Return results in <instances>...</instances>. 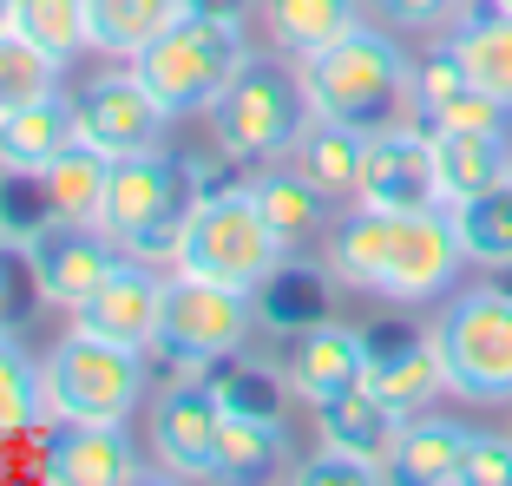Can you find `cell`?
Returning <instances> with one entry per match:
<instances>
[{"instance_id": "cell-14", "label": "cell", "mask_w": 512, "mask_h": 486, "mask_svg": "<svg viewBox=\"0 0 512 486\" xmlns=\"http://www.w3.org/2000/svg\"><path fill=\"white\" fill-rule=\"evenodd\" d=\"M355 204H375V211H447V204H440L434 138H427V125L401 119V125H381V132H368V152H362V198H355Z\"/></svg>"}, {"instance_id": "cell-24", "label": "cell", "mask_w": 512, "mask_h": 486, "mask_svg": "<svg viewBox=\"0 0 512 486\" xmlns=\"http://www.w3.org/2000/svg\"><path fill=\"white\" fill-rule=\"evenodd\" d=\"M401 421H407V414H394L388 401L368 395V388H348V395H335V401L316 408L322 447H342V454H355V460H375L381 473H388V454H394Z\"/></svg>"}, {"instance_id": "cell-20", "label": "cell", "mask_w": 512, "mask_h": 486, "mask_svg": "<svg viewBox=\"0 0 512 486\" xmlns=\"http://www.w3.org/2000/svg\"><path fill=\"white\" fill-rule=\"evenodd\" d=\"M250 198H256L263 224L276 230V243H283L289 257L329 237V211H335V198H329V191H316V184L302 178L289 158H276V165L256 171V178H250Z\"/></svg>"}, {"instance_id": "cell-26", "label": "cell", "mask_w": 512, "mask_h": 486, "mask_svg": "<svg viewBox=\"0 0 512 486\" xmlns=\"http://www.w3.org/2000/svg\"><path fill=\"white\" fill-rule=\"evenodd\" d=\"M112 165H119V158H106L99 145H86V138H79L60 165L33 178V191H40V211L60 217V224H99V204H106Z\"/></svg>"}, {"instance_id": "cell-4", "label": "cell", "mask_w": 512, "mask_h": 486, "mask_svg": "<svg viewBox=\"0 0 512 486\" xmlns=\"http://www.w3.org/2000/svg\"><path fill=\"white\" fill-rule=\"evenodd\" d=\"M250 60H256L250 53V20L184 14L178 27H165L138 60H125V66L145 79V92L165 106V119H191V112H211V99Z\"/></svg>"}, {"instance_id": "cell-34", "label": "cell", "mask_w": 512, "mask_h": 486, "mask_svg": "<svg viewBox=\"0 0 512 486\" xmlns=\"http://www.w3.org/2000/svg\"><path fill=\"white\" fill-rule=\"evenodd\" d=\"M296 480L302 486H368V480H388V473H381L375 460H355V454H342V447H322L316 460L296 467Z\"/></svg>"}, {"instance_id": "cell-36", "label": "cell", "mask_w": 512, "mask_h": 486, "mask_svg": "<svg viewBox=\"0 0 512 486\" xmlns=\"http://www.w3.org/2000/svg\"><path fill=\"white\" fill-rule=\"evenodd\" d=\"M276 388H289V381L263 375V368H243V375H230L217 395H224V408H250V414H276Z\"/></svg>"}, {"instance_id": "cell-27", "label": "cell", "mask_w": 512, "mask_h": 486, "mask_svg": "<svg viewBox=\"0 0 512 486\" xmlns=\"http://www.w3.org/2000/svg\"><path fill=\"white\" fill-rule=\"evenodd\" d=\"M191 14V0H86V27H92V53L106 60H138L165 27Z\"/></svg>"}, {"instance_id": "cell-30", "label": "cell", "mask_w": 512, "mask_h": 486, "mask_svg": "<svg viewBox=\"0 0 512 486\" xmlns=\"http://www.w3.org/2000/svg\"><path fill=\"white\" fill-rule=\"evenodd\" d=\"M14 33H27L40 53H53L60 66H73L79 53H92V27H86V0H20Z\"/></svg>"}, {"instance_id": "cell-31", "label": "cell", "mask_w": 512, "mask_h": 486, "mask_svg": "<svg viewBox=\"0 0 512 486\" xmlns=\"http://www.w3.org/2000/svg\"><path fill=\"white\" fill-rule=\"evenodd\" d=\"M46 427V395H40V362H27L14 335L0 329V441Z\"/></svg>"}, {"instance_id": "cell-3", "label": "cell", "mask_w": 512, "mask_h": 486, "mask_svg": "<svg viewBox=\"0 0 512 486\" xmlns=\"http://www.w3.org/2000/svg\"><path fill=\"white\" fill-rule=\"evenodd\" d=\"M197 191H204V171L191 158H171V152H132L112 165L106 184V204H99V230L119 243L125 257L138 263H158L171 270L178 263V230L191 217Z\"/></svg>"}, {"instance_id": "cell-40", "label": "cell", "mask_w": 512, "mask_h": 486, "mask_svg": "<svg viewBox=\"0 0 512 486\" xmlns=\"http://www.w3.org/2000/svg\"><path fill=\"white\" fill-rule=\"evenodd\" d=\"M493 7H506V14H512V0H493Z\"/></svg>"}, {"instance_id": "cell-35", "label": "cell", "mask_w": 512, "mask_h": 486, "mask_svg": "<svg viewBox=\"0 0 512 486\" xmlns=\"http://www.w3.org/2000/svg\"><path fill=\"white\" fill-rule=\"evenodd\" d=\"M460 486H512V434H480L467 447V480Z\"/></svg>"}, {"instance_id": "cell-18", "label": "cell", "mask_w": 512, "mask_h": 486, "mask_svg": "<svg viewBox=\"0 0 512 486\" xmlns=\"http://www.w3.org/2000/svg\"><path fill=\"white\" fill-rule=\"evenodd\" d=\"M46 480H60V486H132V480H145V454L132 447L125 421L60 427L53 447H46Z\"/></svg>"}, {"instance_id": "cell-38", "label": "cell", "mask_w": 512, "mask_h": 486, "mask_svg": "<svg viewBox=\"0 0 512 486\" xmlns=\"http://www.w3.org/2000/svg\"><path fill=\"white\" fill-rule=\"evenodd\" d=\"M14 303H20L14 296V263L0 257V329H14Z\"/></svg>"}, {"instance_id": "cell-9", "label": "cell", "mask_w": 512, "mask_h": 486, "mask_svg": "<svg viewBox=\"0 0 512 486\" xmlns=\"http://www.w3.org/2000/svg\"><path fill=\"white\" fill-rule=\"evenodd\" d=\"M256 329L250 289L211 283V276L165 270V316H158V349L184 368H230Z\"/></svg>"}, {"instance_id": "cell-1", "label": "cell", "mask_w": 512, "mask_h": 486, "mask_svg": "<svg viewBox=\"0 0 512 486\" xmlns=\"http://www.w3.org/2000/svg\"><path fill=\"white\" fill-rule=\"evenodd\" d=\"M322 263H329V276L342 289L381 296L394 309H421L434 296H453V283L467 270V250L453 237L447 211H375V204H355L348 217L329 224Z\"/></svg>"}, {"instance_id": "cell-33", "label": "cell", "mask_w": 512, "mask_h": 486, "mask_svg": "<svg viewBox=\"0 0 512 486\" xmlns=\"http://www.w3.org/2000/svg\"><path fill=\"white\" fill-rule=\"evenodd\" d=\"M362 7H368V20H381V27H394V33H427V40H440L473 0H362Z\"/></svg>"}, {"instance_id": "cell-15", "label": "cell", "mask_w": 512, "mask_h": 486, "mask_svg": "<svg viewBox=\"0 0 512 486\" xmlns=\"http://www.w3.org/2000/svg\"><path fill=\"white\" fill-rule=\"evenodd\" d=\"M283 381H289V395L309 401V408L348 395V388H368V329H348V322H329V316L289 329Z\"/></svg>"}, {"instance_id": "cell-28", "label": "cell", "mask_w": 512, "mask_h": 486, "mask_svg": "<svg viewBox=\"0 0 512 486\" xmlns=\"http://www.w3.org/2000/svg\"><path fill=\"white\" fill-rule=\"evenodd\" d=\"M283 460H289L283 414L224 408V434H217V480H270Z\"/></svg>"}, {"instance_id": "cell-13", "label": "cell", "mask_w": 512, "mask_h": 486, "mask_svg": "<svg viewBox=\"0 0 512 486\" xmlns=\"http://www.w3.org/2000/svg\"><path fill=\"white\" fill-rule=\"evenodd\" d=\"M217 434H224V395L204 381H178L151 401V460L171 480H217Z\"/></svg>"}, {"instance_id": "cell-16", "label": "cell", "mask_w": 512, "mask_h": 486, "mask_svg": "<svg viewBox=\"0 0 512 486\" xmlns=\"http://www.w3.org/2000/svg\"><path fill=\"white\" fill-rule=\"evenodd\" d=\"M368 395H381L394 414H421L434 395H447L434 335L427 329H368Z\"/></svg>"}, {"instance_id": "cell-39", "label": "cell", "mask_w": 512, "mask_h": 486, "mask_svg": "<svg viewBox=\"0 0 512 486\" xmlns=\"http://www.w3.org/2000/svg\"><path fill=\"white\" fill-rule=\"evenodd\" d=\"M14 14H20V0H0V33H14Z\"/></svg>"}, {"instance_id": "cell-22", "label": "cell", "mask_w": 512, "mask_h": 486, "mask_svg": "<svg viewBox=\"0 0 512 486\" xmlns=\"http://www.w3.org/2000/svg\"><path fill=\"white\" fill-rule=\"evenodd\" d=\"M427 138H434L440 204L480 198V191L512 178V138L506 132H427Z\"/></svg>"}, {"instance_id": "cell-25", "label": "cell", "mask_w": 512, "mask_h": 486, "mask_svg": "<svg viewBox=\"0 0 512 486\" xmlns=\"http://www.w3.org/2000/svg\"><path fill=\"white\" fill-rule=\"evenodd\" d=\"M256 20H263V33L283 60H309L329 40H342L348 27H362L368 7L362 0H263Z\"/></svg>"}, {"instance_id": "cell-10", "label": "cell", "mask_w": 512, "mask_h": 486, "mask_svg": "<svg viewBox=\"0 0 512 486\" xmlns=\"http://www.w3.org/2000/svg\"><path fill=\"white\" fill-rule=\"evenodd\" d=\"M158 316H165V270L138 263V257H119L86 303L66 309V329L119 342V349H158Z\"/></svg>"}, {"instance_id": "cell-12", "label": "cell", "mask_w": 512, "mask_h": 486, "mask_svg": "<svg viewBox=\"0 0 512 486\" xmlns=\"http://www.w3.org/2000/svg\"><path fill=\"white\" fill-rule=\"evenodd\" d=\"M73 119H79V138L99 145L106 158H132V152H151L165 138V106L145 92V79L119 60V73H99L73 92Z\"/></svg>"}, {"instance_id": "cell-19", "label": "cell", "mask_w": 512, "mask_h": 486, "mask_svg": "<svg viewBox=\"0 0 512 486\" xmlns=\"http://www.w3.org/2000/svg\"><path fill=\"white\" fill-rule=\"evenodd\" d=\"M467 447H473L467 421L421 408V414H407L401 434H394L388 480H401V486H460L467 480Z\"/></svg>"}, {"instance_id": "cell-8", "label": "cell", "mask_w": 512, "mask_h": 486, "mask_svg": "<svg viewBox=\"0 0 512 486\" xmlns=\"http://www.w3.org/2000/svg\"><path fill=\"white\" fill-rule=\"evenodd\" d=\"M427 335L440 349V375H447L453 401H486V408L512 401V289L480 283L447 296Z\"/></svg>"}, {"instance_id": "cell-11", "label": "cell", "mask_w": 512, "mask_h": 486, "mask_svg": "<svg viewBox=\"0 0 512 486\" xmlns=\"http://www.w3.org/2000/svg\"><path fill=\"white\" fill-rule=\"evenodd\" d=\"M20 243H27V276H33V289H40V303H53V309L86 303L92 289L106 283V270L125 257V250L99 224H60V217H46V224L27 230Z\"/></svg>"}, {"instance_id": "cell-7", "label": "cell", "mask_w": 512, "mask_h": 486, "mask_svg": "<svg viewBox=\"0 0 512 486\" xmlns=\"http://www.w3.org/2000/svg\"><path fill=\"white\" fill-rule=\"evenodd\" d=\"M40 395L53 427L132 421V408L145 401V349H119V342L66 329L40 362Z\"/></svg>"}, {"instance_id": "cell-21", "label": "cell", "mask_w": 512, "mask_h": 486, "mask_svg": "<svg viewBox=\"0 0 512 486\" xmlns=\"http://www.w3.org/2000/svg\"><path fill=\"white\" fill-rule=\"evenodd\" d=\"M447 46L460 53V66H467L473 86L493 92L499 106L512 112V14H506V7H493V0H473L467 14L447 27Z\"/></svg>"}, {"instance_id": "cell-6", "label": "cell", "mask_w": 512, "mask_h": 486, "mask_svg": "<svg viewBox=\"0 0 512 486\" xmlns=\"http://www.w3.org/2000/svg\"><path fill=\"white\" fill-rule=\"evenodd\" d=\"M211 138L217 152L237 158V165H276L289 158V145L302 138V125L316 119L309 112V92H302L296 60H250L224 92L211 99Z\"/></svg>"}, {"instance_id": "cell-32", "label": "cell", "mask_w": 512, "mask_h": 486, "mask_svg": "<svg viewBox=\"0 0 512 486\" xmlns=\"http://www.w3.org/2000/svg\"><path fill=\"white\" fill-rule=\"evenodd\" d=\"M60 73L66 66L53 60V53H40L27 33H0V112L33 106V99H46V92H60Z\"/></svg>"}, {"instance_id": "cell-29", "label": "cell", "mask_w": 512, "mask_h": 486, "mask_svg": "<svg viewBox=\"0 0 512 486\" xmlns=\"http://www.w3.org/2000/svg\"><path fill=\"white\" fill-rule=\"evenodd\" d=\"M447 217H453V237H460L473 270H493V276L512 270V178L480 191V198L447 204Z\"/></svg>"}, {"instance_id": "cell-37", "label": "cell", "mask_w": 512, "mask_h": 486, "mask_svg": "<svg viewBox=\"0 0 512 486\" xmlns=\"http://www.w3.org/2000/svg\"><path fill=\"white\" fill-rule=\"evenodd\" d=\"M263 0H191V14H217V20H250Z\"/></svg>"}, {"instance_id": "cell-23", "label": "cell", "mask_w": 512, "mask_h": 486, "mask_svg": "<svg viewBox=\"0 0 512 486\" xmlns=\"http://www.w3.org/2000/svg\"><path fill=\"white\" fill-rule=\"evenodd\" d=\"M362 152H368V132L335 125V119H309L302 138L289 145V165L316 184V191H329L335 204H355L362 198Z\"/></svg>"}, {"instance_id": "cell-17", "label": "cell", "mask_w": 512, "mask_h": 486, "mask_svg": "<svg viewBox=\"0 0 512 486\" xmlns=\"http://www.w3.org/2000/svg\"><path fill=\"white\" fill-rule=\"evenodd\" d=\"M79 145V119H73V92H46L33 106L0 112V178H40L53 171L66 152Z\"/></svg>"}, {"instance_id": "cell-2", "label": "cell", "mask_w": 512, "mask_h": 486, "mask_svg": "<svg viewBox=\"0 0 512 486\" xmlns=\"http://www.w3.org/2000/svg\"><path fill=\"white\" fill-rule=\"evenodd\" d=\"M302 92H309V112L335 125H355V132H381V125L414 119V60L394 27L362 20L348 27L342 40H329L322 53L296 60Z\"/></svg>"}, {"instance_id": "cell-5", "label": "cell", "mask_w": 512, "mask_h": 486, "mask_svg": "<svg viewBox=\"0 0 512 486\" xmlns=\"http://www.w3.org/2000/svg\"><path fill=\"white\" fill-rule=\"evenodd\" d=\"M283 263H289V250L276 243V230L263 224L250 184H243V191L204 184L191 217H184V230H178V263H171V270L211 276V283H230V289H250L256 296Z\"/></svg>"}]
</instances>
